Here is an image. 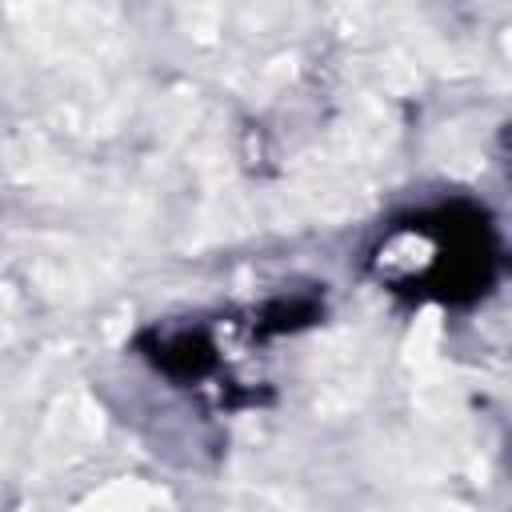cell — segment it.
I'll list each match as a JSON object with an SVG mask.
<instances>
[{"label":"cell","instance_id":"obj_1","mask_svg":"<svg viewBox=\"0 0 512 512\" xmlns=\"http://www.w3.org/2000/svg\"><path fill=\"white\" fill-rule=\"evenodd\" d=\"M156 364L172 376H204L212 368V344L204 332H172L156 344Z\"/></svg>","mask_w":512,"mask_h":512}]
</instances>
